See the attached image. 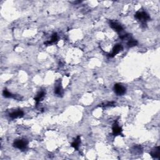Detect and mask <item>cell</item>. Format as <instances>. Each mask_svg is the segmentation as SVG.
Segmentation results:
<instances>
[{"mask_svg":"<svg viewBox=\"0 0 160 160\" xmlns=\"http://www.w3.org/2000/svg\"><path fill=\"white\" fill-rule=\"evenodd\" d=\"M135 17L136 19H138L139 21H141L143 23H146V21H149L150 20V16L148 14L144 11H138L135 15Z\"/></svg>","mask_w":160,"mask_h":160,"instance_id":"cell-1","label":"cell"},{"mask_svg":"<svg viewBox=\"0 0 160 160\" xmlns=\"http://www.w3.org/2000/svg\"><path fill=\"white\" fill-rule=\"evenodd\" d=\"M28 145V141L26 139H18L14 142V146L20 150H24Z\"/></svg>","mask_w":160,"mask_h":160,"instance_id":"cell-2","label":"cell"},{"mask_svg":"<svg viewBox=\"0 0 160 160\" xmlns=\"http://www.w3.org/2000/svg\"><path fill=\"white\" fill-rule=\"evenodd\" d=\"M114 91H115L116 94L119 96L123 95V94H125L126 93L125 87H124L123 85L119 83H117L116 84V85H114Z\"/></svg>","mask_w":160,"mask_h":160,"instance_id":"cell-3","label":"cell"},{"mask_svg":"<svg viewBox=\"0 0 160 160\" xmlns=\"http://www.w3.org/2000/svg\"><path fill=\"white\" fill-rule=\"evenodd\" d=\"M123 46L121 44H116L115 46H114V48H113L112 53L110 55V57H111V58L114 57V56L117 55V54H118L121 51L123 50Z\"/></svg>","mask_w":160,"mask_h":160,"instance_id":"cell-4","label":"cell"},{"mask_svg":"<svg viewBox=\"0 0 160 160\" xmlns=\"http://www.w3.org/2000/svg\"><path fill=\"white\" fill-rule=\"evenodd\" d=\"M111 26L112 28L114 29V30L117 33H121L123 30V28L121 25H120L118 23L116 22H111Z\"/></svg>","mask_w":160,"mask_h":160,"instance_id":"cell-5","label":"cell"},{"mask_svg":"<svg viewBox=\"0 0 160 160\" xmlns=\"http://www.w3.org/2000/svg\"><path fill=\"white\" fill-rule=\"evenodd\" d=\"M151 156L154 158H159L160 156V148L159 146H157L154 148L151 152Z\"/></svg>","mask_w":160,"mask_h":160,"instance_id":"cell-6","label":"cell"},{"mask_svg":"<svg viewBox=\"0 0 160 160\" xmlns=\"http://www.w3.org/2000/svg\"><path fill=\"white\" fill-rule=\"evenodd\" d=\"M23 115H24V113H23L21 110H18V111H14V112L11 113L10 114V116L11 118L15 119L17 118L23 117Z\"/></svg>","mask_w":160,"mask_h":160,"instance_id":"cell-7","label":"cell"},{"mask_svg":"<svg viewBox=\"0 0 160 160\" xmlns=\"http://www.w3.org/2000/svg\"><path fill=\"white\" fill-rule=\"evenodd\" d=\"M122 132V129L120 126H119L117 124H114L113 127V133L114 136H117Z\"/></svg>","mask_w":160,"mask_h":160,"instance_id":"cell-8","label":"cell"},{"mask_svg":"<svg viewBox=\"0 0 160 160\" xmlns=\"http://www.w3.org/2000/svg\"><path fill=\"white\" fill-rule=\"evenodd\" d=\"M80 143H81L80 137V136H78L76 139V140L74 141L73 143H72V144H71V146H72L73 147L74 149H76V150H78V149L79 145H80Z\"/></svg>","mask_w":160,"mask_h":160,"instance_id":"cell-9","label":"cell"},{"mask_svg":"<svg viewBox=\"0 0 160 160\" xmlns=\"http://www.w3.org/2000/svg\"><path fill=\"white\" fill-rule=\"evenodd\" d=\"M58 40V35H57L56 33H54L53 35H52V37H51V39L50 41H47L45 43V44H51V43H55Z\"/></svg>","mask_w":160,"mask_h":160,"instance_id":"cell-10","label":"cell"},{"mask_svg":"<svg viewBox=\"0 0 160 160\" xmlns=\"http://www.w3.org/2000/svg\"><path fill=\"white\" fill-rule=\"evenodd\" d=\"M44 94H45V93H44V91H41V92L39 93L38 94H37L36 97L35 99L36 102V103H38L40 101V100H41V99L43 98V97H44Z\"/></svg>","mask_w":160,"mask_h":160,"instance_id":"cell-11","label":"cell"},{"mask_svg":"<svg viewBox=\"0 0 160 160\" xmlns=\"http://www.w3.org/2000/svg\"><path fill=\"white\" fill-rule=\"evenodd\" d=\"M55 93L59 96L62 95V94H63V88H62L61 85H59L58 86H57L56 87L55 90Z\"/></svg>","mask_w":160,"mask_h":160,"instance_id":"cell-12","label":"cell"},{"mask_svg":"<svg viewBox=\"0 0 160 160\" xmlns=\"http://www.w3.org/2000/svg\"><path fill=\"white\" fill-rule=\"evenodd\" d=\"M137 44H138L137 41H136V40H133V39H130L128 42V43H127L128 46L130 48L136 46Z\"/></svg>","mask_w":160,"mask_h":160,"instance_id":"cell-13","label":"cell"},{"mask_svg":"<svg viewBox=\"0 0 160 160\" xmlns=\"http://www.w3.org/2000/svg\"><path fill=\"white\" fill-rule=\"evenodd\" d=\"M3 95L6 98H11L13 96V94L10 92H9L7 89H4L3 91Z\"/></svg>","mask_w":160,"mask_h":160,"instance_id":"cell-14","label":"cell"}]
</instances>
